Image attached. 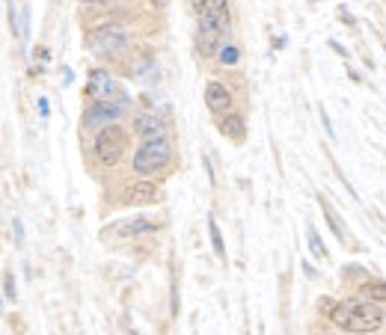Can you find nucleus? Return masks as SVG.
I'll return each mask as SVG.
<instances>
[{"instance_id":"obj_1","label":"nucleus","mask_w":386,"mask_h":335,"mask_svg":"<svg viewBox=\"0 0 386 335\" xmlns=\"http://www.w3.org/2000/svg\"><path fill=\"white\" fill-rule=\"evenodd\" d=\"M330 323L339 327L341 332H357L366 335L380 329L386 323V311L378 309V303H336L333 311H330Z\"/></svg>"},{"instance_id":"obj_2","label":"nucleus","mask_w":386,"mask_h":335,"mask_svg":"<svg viewBox=\"0 0 386 335\" xmlns=\"http://www.w3.org/2000/svg\"><path fill=\"white\" fill-rule=\"evenodd\" d=\"M172 158V146L167 137H158V140H143L140 149L134 152V170L143 175H152V172H161L163 166L170 163Z\"/></svg>"},{"instance_id":"obj_3","label":"nucleus","mask_w":386,"mask_h":335,"mask_svg":"<svg viewBox=\"0 0 386 335\" xmlns=\"http://www.w3.org/2000/svg\"><path fill=\"white\" fill-rule=\"evenodd\" d=\"M86 48L95 57H116V54H122L128 48V33L119 24H102L86 36Z\"/></svg>"},{"instance_id":"obj_4","label":"nucleus","mask_w":386,"mask_h":335,"mask_svg":"<svg viewBox=\"0 0 386 335\" xmlns=\"http://www.w3.org/2000/svg\"><path fill=\"white\" fill-rule=\"evenodd\" d=\"M95 158L104 166H113L122 161V154L128 152V133L122 125H107L95 133Z\"/></svg>"},{"instance_id":"obj_5","label":"nucleus","mask_w":386,"mask_h":335,"mask_svg":"<svg viewBox=\"0 0 386 335\" xmlns=\"http://www.w3.org/2000/svg\"><path fill=\"white\" fill-rule=\"evenodd\" d=\"M128 110V95L122 92L116 98V101H93L90 110H86V116H83V125L90 128V131H102L107 125H116V119L122 116Z\"/></svg>"},{"instance_id":"obj_6","label":"nucleus","mask_w":386,"mask_h":335,"mask_svg":"<svg viewBox=\"0 0 386 335\" xmlns=\"http://www.w3.org/2000/svg\"><path fill=\"white\" fill-rule=\"evenodd\" d=\"M196 18H200V27H211L217 33H229V0H191Z\"/></svg>"},{"instance_id":"obj_7","label":"nucleus","mask_w":386,"mask_h":335,"mask_svg":"<svg viewBox=\"0 0 386 335\" xmlns=\"http://www.w3.org/2000/svg\"><path fill=\"white\" fill-rule=\"evenodd\" d=\"M119 86L113 81V74L104 72V69H93L90 72V81H86V95L93 101H110V95H116Z\"/></svg>"},{"instance_id":"obj_8","label":"nucleus","mask_w":386,"mask_h":335,"mask_svg":"<svg viewBox=\"0 0 386 335\" xmlns=\"http://www.w3.org/2000/svg\"><path fill=\"white\" fill-rule=\"evenodd\" d=\"M205 104L214 116H229L232 113V92L223 83H208L205 86Z\"/></svg>"},{"instance_id":"obj_9","label":"nucleus","mask_w":386,"mask_h":335,"mask_svg":"<svg viewBox=\"0 0 386 335\" xmlns=\"http://www.w3.org/2000/svg\"><path fill=\"white\" fill-rule=\"evenodd\" d=\"M125 202L128 205H152L158 202V187L152 181H137L125 190Z\"/></svg>"},{"instance_id":"obj_10","label":"nucleus","mask_w":386,"mask_h":335,"mask_svg":"<svg viewBox=\"0 0 386 335\" xmlns=\"http://www.w3.org/2000/svg\"><path fill=\"white\" fill-rule=\"evenodd\" d=\"M196 48H200L202 57H214L223 48V33H217L211 27H200L196 30Z\"/></svg>"},{"instance_id":"obj_11","label":"nucleus","mask_w":386,"mask_h":335,"mask_svg":"<svg viewBox=\"0 0 386 335\" xmlns=\"http://www.w3.org/2000/svg\"><path fill=\"white\" fill-rule=\"evenodd\" d=\"M134 131L143 140H158V137H163V122L158 116H152V113H140L134 119Z\"/></svg>"},{"instance_id":"obj_12","label":"nucleus","mask_w":386,"mask_h":335,"mask_svg":"<svg viewBox=\"0 0 386 335\" xmlns=\"http://www.w3.org/2000/svg\"><path fill=\"white\" fill-rule=\"evenodd\" d=\"M220 131H223L229 140L241 142V140H244V133H247V125H244V119H241L238 113H229V116H223V122H220Z\"/></svg>"},{"instance_id":"obj_13","label":"nucleus","mask_w":386,"mask_h":335,"mask_svg":"<svg viewBox=\"0 0 386 335\" xmlns=\"http://www.w3.org/2000/svg\"><path fill=\"white\" fill-rule=\"evenodd\" d=\"M116 231L125 234V238H131V234H152V231H158V226H154L152 220H146V217H137V220L122 222V226H119Z\"/></svg>"},{"instance_id":"obj_14","label":"nucleus","mask_w":386,"mask_h":335,"mask_svg":"<svg viewBox=\"0 0 386 335\" xmlns=\"http://www.w3.org/2000/svg\"><path fill=\"white\" fill-rule=\"evenodd\" d=\"M360 291L369 303H386V282H366Z\"/></svg>"},{"instance_id":"obj_15","label":"nucleus","mask_w":386,"mask_h":335,"mask_svg":"<svg viewBox=\"0 0 386 335\" xmlns=\"http://www.w3.org/2000/svg\"><path fill=\"white\" fill-rule=\"evenodd\" d=\"M208 234H211V247H214V252L220 255V259H226V247H223V234H220V229H217V222H214V220H208Z\"/></svg>"},{"instance_id":"obj_16","label":"nucleus","mask_w":386,"mask_h":335,"mask_svg":"<svg viewBox=\"0 0 386 335\" xmlns=\"http://www.w3.org/2000/svg\"><path fill=\"white\" fill-rule=\"evenodd\" d=\"M318 202H321V208H324V214H327V220H330V229H333V234H336V238H345V231H341V226H339V217H336V211L330 208V202H327L324 196L318 199Z\"/></svg>"},{"instance_id":"obj_17","label":"nucleus","mask_w":386,"mask_h":335,"mask_svg":"<svg viewBox=\"0 0 386 335\" xmlns=\"http://www.w3.org/2000/svg\"><path fill=\"white\" fill-rule=\"evenodd\" d=\"M306 234H309V250H312L315 259H327V250L321 247V238H318V231L312 226H306Z\"/></svg>"},{"instance_id":"obj_18","label":"nucleus","mask_w":386,"mask_h":335,"mask_svg":"<svg viewBox=\"0 0 386 335\" xmlns=\"http://www.w3.org/2000/svg\"><path fill=\"white\" fill-rule=\"evenodd\" d=\"M217 57H220V63H223V65H235L238 63V48H235V44H223Z\"/></svg>"},{"instance_id":"obj_19","label":"nucleus","mask_w":386,"mask_h":335,"mask_svg":"<svg viewBox=\"0 0 386 335\" xmlns=\"http://www.w3.org/2000/svg\"><path fill=\"white\" fill-rule=\"evenodd\" d=\"M3 288H6V300H15V282H13V273L3 276Z\"/></svg>"},{"instance_id":"obj_20","label":"nucleus","mask_w":386,"mask_h":335,"mask_svg":"<svg viewBox=\"0 0 386 335\" xmlns=\"http://www.w3.org/2000/svg\"><path fill=\"white\" fill-rule=\"evenodd\" d=\"M93 3H110V0H93Z\"/></svg>"}]
</instances>
